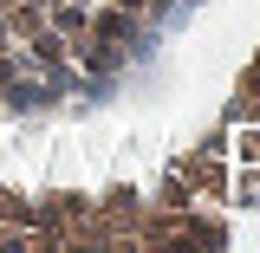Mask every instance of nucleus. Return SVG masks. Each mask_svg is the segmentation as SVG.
<instances>
[{
  "mask_svg": "<svg viewBox=\"0 0 260 253\" xmlns=\"http://www.w3.org/2000/svg\"><path fill=\"white\" fill-rule=\"evenodd\" d=\"M195 7L202 0H0V117L104 104Z\"/></svg>",
  "mask_w": 260,
  "mask_h": 253,
  "instance_id": "nucleus-1",
  "label": "nucleus"
}]
</instances>
